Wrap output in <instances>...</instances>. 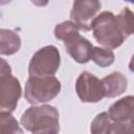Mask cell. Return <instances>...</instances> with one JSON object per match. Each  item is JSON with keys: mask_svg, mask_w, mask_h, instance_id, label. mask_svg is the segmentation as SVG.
Returning <instances> with one entry per match:
<instances>
[{"mask_svg": "<svg viewBox=\"0 0 134 134\" xmlns=\"http://www.w3.org/2000/svg\"><path fill=\"white\" fill-rule=\"evenodd\" d=\"M23 128L32 134H59V111L50 105L32 106L26 109L20 119Z\"/></svg>", "mask_w": 134, "mask_h": 134, "instance_id": "6da1fadb", "label": "cell"}, {"mask_svg": "<svg viewBox=\"0 0 134 134\" xmlns=\"http://www.w3.org/2000/svg\"><path fill=\"white\" fill-rule=\"evenodd\" d=\"M93 37L104 48L115 49L127 39L118 17L111 12H103L95 16L89 24Z\"/></svg>", "mask_w": 134, "mask_h": 134, "instance_id": "7a4b0ae2", "label": "cell"}, {"mask_svg": "<svg viewBox=\"0 0 134 134\" xmlns=\"http://www.w3.org/2000/svg\"><path fill=\"white\" fill-rule=\"evenodd\" d=\"M61 83L55 76H29L25 84L24 96L30 105L47 103L59 95Z\"/></svg>", "mask_w": 134, "mask_h": 134, "instance_id": "3957f363", "label": "cell"}, {"mask_svg": "<svg viewBox=\"0 0 134 134\" xmlns=\"http://www.w3.org/2000/svg\"><path fill=\"white\" fill-rule=\"evenodd\" d=\"M61 55L59 49L53 45H47L40 48L31 57L28 65L29 76L44 77L53 76L59 70Z\"/></svg>", "mask_w": 134, "mask_h": 134, "instance_id": "277c9868", "label": "cell"}, {"mask_svg": "<svg viewBox=\"0 0 134 134\" xmlns=\"http://www.w3.org/2000/svg\"><path fill=\"white\" fill-rule=\"evenodd\" d=\"M75 92L83 103H98L105 97L102 80L94 74L83 71L75 82Z\"/></svg>", "mask_w": 134, "mask_h": 134, "instance_id": "5b68a950", "label": "cell"}, {"mask_svg": "<svg viewBox=\"0 0 134 134\" xmlns=\"http://www.w3.org/2000/svg\"><path fill=\"white\" fill-rule=\"evenodd\" d=\"M22 88L17 77L9 75L0 79V113H12L17 108Z\"/></svg>", "mask_w": 134, "mask_h": 134, "instance_id": "8992f818", "label": "cell"}, {"mask_svg": "<svg viewBox=\"0 0 134 134\" xmlns=\"http://www.w3.org/2000/svg\"><path fill=\"white\" fill-rule=\"evenodd\" d=\"M63 42L66 51L75 62L80 64H86L90 61L93 45L89 40L82 37L80 32L69 36Z\"/></svg>", "mask_w": 134, "mask_h": 134, "instance_id": "52a82bcc", "label": "cell"}, {"mask_svg": "<svg viewBox=\"0 0 134 134\" xmlns=\"http://www.w3.org/2000/svg\"><path fill=\"white\" fill-rule=\"evenodd\" d=\"M102 3L96 0H79L74 1L70 12L72 22L82 26L90 27L89 24L100 9Z\"/></svg>", "mask_w": 134, "mask_h": 134, "instance_id": "ba28073f", "label": "cell"}, {"mask_svg": "<svg viewBox=\"0 0 134 134\" xmlns=\"http://www.w3.org/2000/svg\"><path fill=\"white\" fill-rule=\"evenodd\" d=\"M133 102L134 97L132 95H128L112 104L107 112L110 120H113L114 122L132 121Z\"/></svg>", "mask_w": 134, "mask_h": 134, "instance_id": "9c48e42d", "label": "cell"}, {"mask_svg": "<svg viewBox=\"0 0 134 134\" xmlns=\"http://www.w3.org/2000/svg\"><path fill=\"white\" fill-rule=\"evenodd\" d=\"M102 83L105 88V97L109 98L116 97L122 94L128 87L127 77L118 71H114L106 75L102 80Z\"/></svg>", "mask_w": 134, "mask_h": 134, "instance_id": "30bf717a", "label": "cell"}, {"mask_svg": "<svg viewBox=\"0 0 134 134\" xmlns=\"http://www.w3.org/2000/svg\"><path fill=\"white\" fill-rule=\"evenodd\" d=\"M20 47L21 38L16 31L0 28V54L13 55L19 51Z\"/></svg>", "mask_w": 134, "mask_h": 134, "instance_id": "8fae6325", "label": "cell"}, {"mask_svg": "<svg viewBox=\"0 0 134 134\" xmlns=\"http://www.w3.org/2000/svg\"><path fill=\"white\" fill-rule=\"evenodd\" d=\"M89 30H90V27L82 26L80 24L72 22L71 20H68V21H64V22L58 24L54 27V37L58 40L64 41L66 38H68L69 36H71L73 34H77L80 31L87 32Z\"/></svg>", "mask_w": 134, "mask_h": 134, "instance_id": "7c38bea8", "label": "cell"}, {"mask_svg": "<svg viewBox=\"0 0 134 134\" xmlns=\"http://www.w3.org/2000/svg\"><path fill=\"white\" fill-rule=\"evenodd\" d=\"M90 60H92L97 66L99 67H109L114 63L115 55L111 49L104 48V47H94L92 48Z\"/></svg>", "mask_w": 134, "mask_h": 134, "instance_id": "4fadbf2b", "label": "cell"}, {"mask_svg": "<svg viewBox=\"0 0 134 134\" xmlns=\"http://www.w3.org/2000/svg\"><path fill=\"white\" fill-rule=\"evenodd\" d=\"M0 134H24L18 120L10 113H0Z\"/></svg>", "mask_w": 134, "mask_h": 134, "instance_id": "5bb4252c", "label": "cell"}, {"mask_svg": "<svg viewBox=\"0 0 134 134\" xmlns=\"http://www.w3.org/2000/svg\"><path fill=\"white\" fill-rule=\"evenodd\" d=\"M111 120L108 116L107 112H102L97 114L91 122L90 132L91 134H104L108 127L110 126Z\"/></svg>", "mask_w": 134, "mask_h": 134, "instance_id": "9a60e30c", "label": "cell"}, {"mask_svg": "<svg viewBox=\"0 0 134 134\" xmlns=\"http://www.w3.org/2000/svg\"><path fill=\"white\" fill-rule=\"evenodd\" d=\"M117 17L126 37L129 38L133 34V13L129 7H124Z\"/></svg>", "mask_w": 134, "mask_h": 134, "instance_id": "2e32d148", "label": "cell"}, {"mask_svg": "<svg viewBox=\"0 0 134 134\" xmlns=\"http://www.w3.org/2000/svg\"><path fill=\"white\" fill-rule=\"evenodd\" d=\"M106 134H133V122H113L110 124L105 132Z\"/></svg>", "mask_w": 134, "mask_h": 134, "instance_id": "e0dca14e", "label": "cell"}, {"mask_svg": "<svg viewBox=\"0 0 134 134\" xmlns=\"http://www.w3.org/2000/svg\"><path fill=\"white\" fill-rule=\"evenodd\" d=\"M12 75V68L9 64L2 58H0V79Z\"/></svg>", "mask_w": 134, "mask_h": 134, "instance_id": "ac0fdd59", "label": "cell"}]
</instances>
